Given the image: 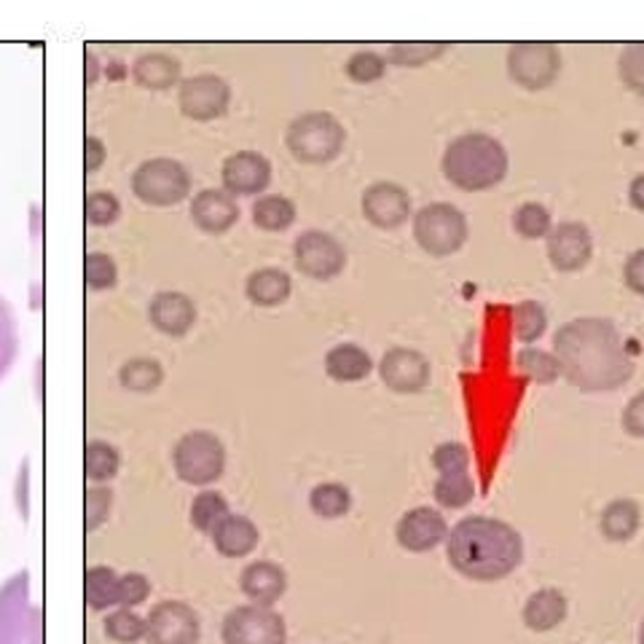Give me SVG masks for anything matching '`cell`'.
<instances>
[{
	"label": "cell",
	"mask_w": 644,
	"mask_h": 644,
	"mask_svg": "<svg viewBox=\"0 0 644 644\" xmlns=\"http://www.w3.org/2000/svg\"><path fill=\"white\" fill-rule=\"evenodd\" d=\"M309 505L320 519H344L352 508V495L344 484H320L312 489Z\"/></svg>",
	"instance_id": "f546056e"
},
{
	"label": "cell",
	"mask_w": 644,
	"mask_h": 644,
	"mask_svg": "<svg viewBox=\"0 0 644 644\" xmlns=\"http://www.w3.org/2000/svg\"><path fill=\"white\" fill-rule=\"evenodd\" d=\"M191 215H194V223L199 226L207 234H223L240 218V207H236L234 196L229 191L207 189L202 194H196L194 205H191Z\"/></svg>",
	"instance_id": "ac0fdd59"
},
{
	"label": "cell",
	"mask_w": 644,
	"mask_h": 644,
	"mask_svg": "<svg viewBox=\"0 0 644 644\" xmlns=\"http://www.w3.org/2000/svg\"><path fill=\"white\" fill-rule=\"evenodd\" d=\"M510 81L526 92H543L556 84L561 73V49L550 40H515L508 49Z\"/></svg>",
	"instance_id": "8992f818"
},
{
	"label": "cell",
	"mask_w": 644,
	"mask_h": 644,
	"mask_svg": "<svg viewBox=\"0 0 644 644\" xmlns=\"http://www.w3.org/2000/svg\"><path fill=\"white\" fill-rule=\"evenodd\" d=\"M86 602L95 609H108L119 605V578L108 567H89L86 570Z\"/></svg>",
	"instance_id": "4dcf8cb0"
},
{
	"label": "cell",
	"mask_w": 644,
	"mask_h": 644,
	"mask_svg": "<svg viewBox=\"0 0 644 644\" xmlns=\"http://www.w3.org/2000/svg\"><path fill=\"white\" fill-rule=\"evenodd\" d=\"M642 510L634 500H615L602 510V535L612 543H629L640 532Z\"/></svg>",
	"instance_id": "d4e9b609"
},
{
	"label": "cell",
	"mask_w": 644,
	"mask_h": 644,
	"mask_svg": "<svg viewBox=\"0 0 644 644\" xmlns=\"http://www.w3.org/2000/svg\"><path fill=\"white\" fill-rule=\"evenodd\" d=\"M618 75L620 81H623L625 89L644 97V40H640V44H629L620 51Z\"/></svg>",
	"instance_id": "8d00e7d4"
},
{
	"label": "cell",
	"mask_w": 644,
	"mask_h": 644,
	"mask_svg": "<svg viewBox=\"0 0 644 644\" xmlns=\"http://www.w3.org/2000/svg\"><path fill=\"white\" fill-rule=\"evenodd\" d=\"M433 497L440 508L460 510L473 502L475 484L467 470H462V473H440V478L433 486Z\"/></svg>",
	"instance_id": "4316f807"
},
{
	"label": "cell",
	"mask_w": 644,
	"mask_h": 644,
	"mask_svg": "<svg viewBox=\"0 0 644 644\" xmlns=\"http://www.w3.org/2000/svg\"><path fill=\"white\" fill-rule=\"evenodd\" d=\"M513 328H515V339L521 344H535L537 339H543L545 328H548V312L539 301H519L513 306Z\"/></svg>",
	"instance_id": "f1b7e54d"
},
{
	"label": "cell",
	"mask_w": 644,
	"mask_h": 644,
	"mask_svg": "<svg viewBox=\"0 0 644 644\" xmlns=\"http://www.w3.org/2000/svg\"><path fill=\"white\" fill-rule=\"evenodd\" d=\"M132 185H135V194L148 205L170 207L189 196L191 178L180 161L150 159L135 172Z\"/></svg>",
	"instance_id": "9c48e42d"
},
{
	"label": "cell",
	"mask_w": 644,
	"mask_h": 644,
	"mask_svg": "<svg viewBox=\"0 0 644 644\" xmlns=\"http://www.w3.org/2000/svg\"><path fill=\"white\" fill-rule=\"evenodd\" d=\"M629 202L636 212H644V175L634 178L629 185Z\"/></svg>",
	"instance_id": "681fc988"
},
{
	"label": "cell",
	"mask_w": 644,
	"mask_h": 644,
	"mask_svg": "<svg viewBox=\"0 0 644 644\" xmlns=\"http://www.w3.org/2000/svg\"><path fill=\"white\" fill-rule=\"evenodd\" d=\"M623 429L631 438H644V392L634 394L623 409Z\"/></svg>",
	"instance_id": "bcb514c9"
},
{
	"label": "cell",
	"mask_w": 644,
	"mask_h": 644,
	"mask_svg": "<svg viewBox=\"0 0 644 644\" xmlns=\"http://www.w3.org/2000/svg\"><path fill=\"white\" fill-rule=\"evenodd\" d=\"M545 240H548V260L556 271L572 275V271L585 269L594 258V236L588 226L580 220H564L554 226Z\"/></svg>",
	"instance_id": "8fae6325"
},
{
	"label": "cell",
	"mask_w": 644,
	"mask_h": 644,
	"mask_svg": "<svg viewBox=\"0 0 644 644\" xmlns=\"http://www.w3.org/2000/svg\"><path fill=\"white\" fill-rule=\"evenodd\" d=\"M150 320L167 336L189 333L196 320V309L189 295L183 293H159L150 304Z\"/></svg>",
	"instance_id": "44dd1931"
},
{
	"label": "cell",
	"mask_w": 644,
	"mask_h": 644,
	"mask_svg": "<svg viewBox=\"0 0 644 644\" xmlns=\"http://www.w3.org/2000/svg\"><path fill=\"white\" fill-rule=\"evenodd\" d=\"M161 379H165V374H161L159 363H154V360H132V363L121 368V385L126 390L154 392L161 385Z\"/></svg>",
	"instance_id": "e575fe53"
},
{
	"label": "cell",
	"mask_w": 644,
	"mask_h": 644,
	"mask_svg": "<svg viewBox=\"0 0 644 644\" xmlns=\"http://www.w3.org/2000/svg\"><path fill=\"white\" fill-rule=\"evenodd\" d=\"M106 631L116 642L132 644L145 636V620L137 618V615L130 612V609H119V612H113L108 618Z\"/></svg>",
	"instance_id": "ab89813d"
},
{
	"label": "cell",
	"mask_w": 644,
	"mask_h": 644,
	"mask_svg": "<svg viewBox=\"0 0 644 644\" xmlns=\"http://www.w3.org/2000/svg\"><path fill=\"white\" fill-rule=\"evenodd\" d=\"M110 495L102 489L86 491V530H97L108 519Z\"/></svg>",
	"instance_id": "f6af8a7d"
},
{
	"label": "cell",
	"mask_w": 644,
	"mask_h": 644,
	"mask_svg": "<svg viewBox=\"0 0 644 644\" xmlns=\"http://www.w3.org/2000/svg\"><path fill=\"white\" fill-rule=\"evenodd\" d=\"M554 355L561 374L583 392L620 390L636 370L618 328L602 317L561 325L554 336Z\"/></svg>",
	"instance_id": "6da1fadb"
},
{
	"label": "cell",
	"mask_w": 644,
	"mask_h": 644,
	"mask_svg": "<svg viewBox=\"0 0 644 644\" xmlns=\"http://www.w3.org/2000/svg\"><path fill=\"white\" fill-rule=\"evenodd\" d=\"M86 218L95 226H108L119 218V202H116L113 194H106V191H97L86 199Z\"/></svg>",
	"instance_id": "7bdbcfd3"
},
{
	"label": "cell",
	"mask_w": 644,
	"mask_h": 644,
	"mask_svg": "<svg viewBox=\"0 0 644 644\" xmlns=\"http://www.w3.org/2000/svg\"><path fill=\"white\" fill-rule=\"evenodd\" d=\"M145 636L150 644H196L199 618L183 602H161L145 620Z\"/></svg>",
	"instance_id": "4fadbf2b"
},
{
	"label": "cell",
	"mask_w": 644,
	"mask_h": 644,
	"mask_svg": "<svg viewBox=\"0 0 644 644\" xmlns=\"http://www.w3.org/2000/svg\"><path fill=\"white\" fill-rule=\"evenodd\" d=\"M515 363H519L521 374L530 376V379L537 381V385H554V381L561 376L559 360H556V355L537 350V347H526V350H521L519 357H515Z\"/></svg>",
	"instance_id": "1f68e13d"
},
{
	"label": "cell",
	"mask_w": 644,
	"mask_h": 644,
	"mask_svg": "<svg viewBox=\"0 0 644 644\" xmlns=\"http://www.w3.org/2000/svg\"><path fill=\"white\" fill-rule=\"evenodd\" d=\"M148 591H150V585L143 574H137V572L124 574V578H119V605H124V607L143 605V602L148 599Z\"/></svg>",
	"instance_id": "ee69618b"
},
{
	"label": "cell",
	"mask_w": 644,
	"mask_h": 644,
	"mask_svg": "<svg viewBox=\"0 0 644 644\" xmlns=\"http://www.w3.org/2000/svg\"><path fill=\"white\" fill-rule=\"evenodd\" d=\"M180 78L178 60L167 54H145L135 62V81L145 89H170Z\"/></svg>",
	"instance_id": "484cf974"
},
{
	"label": "cell",
	"mask_w": 644,
	"mask_h": 644,
	"mask_svg": "<svg viewBox=\"0 0 644 644\" xmlns=\"http://www.w3.org/2000/svg\"><path fill=\"white\" fill-rule=\"evenodd\" d=\"M220 178H223V189L229 194L253 196L266 191V185H269L271 165L266 156L255 154V150H240V154L223 161Z\"/></svg>",
	"instance_id": "e0dca14e"
},
{
	"label": "cell",
	"mask_w": 644,
	"mask_h": 644,
	"mask_svg": "<svg viewBox=\"0 0 644 644\" xmlns=\"http://www.w3.org/2000/svg\"><path fill=\"white\" fill-rule=\"evenodd\" d=\"M84 150H86V172H95L97 167L102 165V159H106V148H102V143L97 141V137H86V145H84Z\"/></svg>",
	"instance_id": "c3c4849f"
},
{
	"label": "cell",
	"mask_w": 644,
	"mask_h": 644,
	"mask_svg": "<svg viewBox=\"0 0 644 644\" xmlns=\"http://www.w3.org/2000/svg\"><path fill=\"white\" fill-rule=\"evenodd\" d=\"M245 293L255 306H280L293 293V282L285 271L269 266V269H258L247 277Z\"/></svg>",
	"instance_id": "cb8c5ba5"
},
{
	"label": "cell",
	"mask_w": 644,
	"mask_h": 644,
	"mask_svg": "<svg viewBox=\"0 0 644 644\" xmlns=\"http://www.w3.org/2000/svg\"><path fill=\"white\" fill-rule=\"evenodd\" d=\"M180 110L194 121H212L229 110L231 89L218 75H194L180 86Z\"/></svg>",
	"instance_id": "9a60e30c"
},
{
	"label": "cell",
	"mask_w": 644,
	"mask_h": 644,
	"mask_svg": "<svg viewBox=\"0 0 644 644\" xmlns=\"http://www.w3.org/2000/svg\"><path fill=\"white\" fill-rule=\"evenodd\" d=\"M379 376L387 390L398 394L425 392L429 385V363L422 352L409 347H394L379 360Z\"/></svg>",
	"instance_id": "5bb4252c"
},
{
	"label": "cell",
	"mask_w": 644,
	"mask_h": 644,
	"mask_svg": "<svg viewBox=\"0 0 644 644\" xmlns=\"http://www.w3.org/2000/svg\"><path fill=\"white\" fill-rule=\"evenodd\" d=\"M223 644H285L288 629L271 607H236L223 620Z\"/></svg>",
	"instance_id": "ba28073f"
},
{
	"label": "cell",
	"mask_w": 644,
	"mask_h": 644,
	"mask_svg": "<svg viewBox=\"0 0 644 644\" xmlns=\"http://www.w3.org/2000/svg\"><path fill=\"white\" fill-rule=\"evenodd\" d=\"M344 71L347 78L355 81V84H374V81H379L387 73V60L381 54H376V51H357V54H352L347 60Z\"/></svg>",
	"instance_id": "f35d334b"
},
{
	"label": "cell",
	"mask_w": 644,
	"mask_h": 644,
	"mask_svg": "<svg viewBox=\"0 0 644 644\" xmlns=\"http://www.w3.org/2000/svg\"><path fill=\"white\" fill-rule=\"evenodd\" d=\"M175 470L180 481L191 486H207L223 475L226 470V449L212 433H196L183 435L175 446Z\"/></svg>",
	"instance_id": "52a82bcc"
},
{
	"label": "cell",
	"mask_w": 644,
	"mask_h": 644,
	"mask_svg": "<svg viewBox=\"0 0 644 644\" xmlns=\"http://www.w3.org/2000/svg\"><path fill=\"white\" fill-rule=\"evenodd\" d=\"M521 615H524L526 629L537 631V634H543V631H554L556 625L564 623L567 618L564 594L556 588H539L530 596V599H526L524 612Z\"/></svg>",
	"instance_id": "603a6c76"
},
{
	"label": "cell",
	"mask_w": 644,
	"mask_h": 644,
	"mask_svg": "<svg viewBox=\"0 0 644 644\" xmlns=\"http://www.w3.org/2000/svg\"><path fill=\"white\" fill-rule=\"evenodd\" d=\"M242 591L255 605L271 607L275 602L282 599L288 591V574L282 567L271 564V561H253L245 572H242Z\"/></svg>",
	"instance_id": "d6986e66"
},
{
	"label": "cell",
	"mask_w": 644,
	"mask_h": 644,
	"mask_svg": "<svg viewBox=\"0 0 644 644\" xmlns=\"http://www.w3.org/2000/svg\"><path fill=\"white\" fill-rule=\"evenodd\" d=\"M226 515H229V505H226L218 491H202L194 505H191V524L199 532H210L212 535V530Z\"/></svg>",
	"instance_id": "836d02e7"
},
{
	"label": "cell",
	"mask_w": 644,
	"mask_h": 644,
	"mask_svg": "<svg viewBox=\"0 0 644 644\" xmlns=\"http://www.w3.org/2000/svg\"><path fill=\"white\" fill-rule=\"evenodd\" d=\"M623 280L625 288L634 290L636 295H644V247L629 255L623 266Z\"/></svg>",
	"instance_id": "7dc6e473"
},
{
	"label": "cell",
	"mask_w": 644,
	"mask_h": 644,
	"mask_svg": "<svg viewBox=\"0 0 644 644\" xmlns=\"http://www.w3.org/2000/svg\"><path fill=\"white\" fill-rule=\"evenodd\" d=\"M285 143L301 165H328L344 150L347 130L328 110H312L290 121Z\"/></svg>",
	"instance_id": "277c9868"
},
{
	"label": "cell",
	"mask_w": 644,
	"mask_h": 644,
	"mask_svg": "<svg viewBox=\"0 0 644 644\" xmlns=\"http://www.w3.org/2000/svg\"><path fill=\"white\" fill-rule=\"evenodd\" d=\"M467 218L449 202H433L414 215V240L433 258H449L467 242Z\"/></svg>",
	"instance_id": "5b68a950"
},
{
	"label": "cell",
	"mask_w": 644,
	"mask_h": 644,
	"mask_svg": "<svg viewBox=\"0 0 644 644\" xmlns=\"http://www.w3.org/2000/svg\"><path fill=\"white\" fill-rule=\"evenodd\" d=\"M119 470V451L106 440H92L86 443V475L92 481H108L113 478Z\"/></svg>",
	"instance_id": "74e56055"
},
{
	"label": "cell",
	"mask_w": 644,
	"mask_h": 644,
	"mask_svg": "<svg viewBox=\"0 0 644 644\" xmlns=\"http://www.w3.org/2000/svg\"><path fill=\"white\" fill-rule=\"evenodd\" d=\"M640 644H644V623H642V631H640Z\"/></svg>",
	"instance_id": "f907efd6"
},
{
	"label": "cell",
	"mask_w": 644,
	"mask_h": 644,
	"mask_svg": "<svg viewBox=\"0 0 644 644\" xmlns=\"http://www.w3.org/2000/svg\"><path fill=\"white\" fill-rule=\"evenodd\" d=\"M508 167L510 159L505 145L484 132L454 137L446 145L443 161H440L446 180L465 194H478V191L500 185L508 178Z\"/></svg>",
	"instance_id": "3957f363"
},
{
	"label": "cell",
	"mask_w": 644,
	"mask_h": 644,
	"mask_svg": "<svg viewBox=\"0 0 644 644\" xmlns=\"http://www.w3.org/2000/svg\"><path fill=\"white\" fill-rule=\"evenodd\" d=\"M513 229L524 240H545L550 234V229H554L550 210L545 205H539V202H526V205L515 207Z\"/></svg>",
	"instance_id": "d6a6232c"
},
{
	"label": "cell",
	"mask_w": 644,
	"mask_h": 644,
	"mask_svg": "<svg viewBox=\"0 0 644 644\" xmlns=\"http://www.w3.org/2000/svg\"><path fill=\"white\" fill-rule=\"evenodd\" d=\"M212 543L218 554H223L226 559H242V556L253 554L255 545H258V530L245 515L229 513L212 530Z\"/></svg>",
	"instance_id": "7402d4cb"
},
{
	"label": "cell",
	"mask_w": 644,
	"mask_h": 644,
	"mask_svg": "<svg viewBox=\"0 0 644 644\" xmlns=\"http://www.w3.org/2000/svg\"><path fill=\"white\" fill-rule=\"evenodd\" d=\"M293 260L301 275L328 282L344 271L347 251L325 231H304L293 245Z\"/></svg>",
	"instance_id": "30bf717a"
},
{
	"label": "cell",
	"mask_w": 644,
	"mask_h": 644,
	"mask_svg": "<svg viewBox=\"0 0 644 644\" xmlns=\"http://www.w3.org/2000/svg\"><path fill=\"white\" fill-rule=\"evenodd\" d=\"M363 207L365 220L381 231H392L403 226L411 218V196L403 185L390 183V180H379L370 183L363 191Z\"/></svg>",
	"instance_id": "7c38bea8"
},
{
	"label": "cell",
	"mask_w": 644,
	"mask_h": 644,
	"mask_svg": "<svg viewBox=\"0 0 644 644\" xmlns=\"http://www.w3.org/2000/svg\"><path fill=\"white\" fill-rule=\"evenodd\" d=\"M433 465L438 473H462L470 465V454L462 443H440L433 451Z\"/></svg>",
	"instance_id": "b9f144b4"
},
{
	"label": "cell",
	"mask_w": 644,
	"mask_h": 644,
	"mask_svg": "<svg viewBox=\"0 0 644 644\" xmlns=\"http://www.w3.org/2000/svg\"><path fill=\"white\" fill-rule=\"evenodd\" d=\"M295 220V205L288 196H260L253 205V223L264 231H285Z\"/></svg>",
	"instance_id": "83f0119b"
},
{
	"label": "cell",
	"mask_w": 644,
	"mask_h": 644,
	"mask_svg": "<svg viewBox=\"0 0 644 644\" xmlns=\"http://www.w3.org/2000/svg\"><path fill=\"white\" fill-rule=\"evenodd\" d=\"M446 559L462 578L497 583L521 567L524 539L505 521L467 515L446 537Z\"/></svg>",
	"instance_id": "7a4b0ae2"
},
{
	"label": "cell",
	"mask_w": 644,
	"mask_h": 644,
	"mask_svg": "<svg viewBox=\"0 0 644 644\" xmlns=\"http://www.w3.org/2000/svg\"><path fill=\"white\" fill-rule=\"evenodd\" d=\"M84 275H86V285L95 290H106L116 285V266L113 260L102 253H92L89 258H86Z\"/></svg>",
	"instance_id": "60d3db41"
},
{
	"label": "cell",
	"mask_w": 644,
	"mask_h": 644,
	"mask_svg": "<svg viewBox=\"0 0 644 644\" xmlns=\"http://www.w3.org/2000/svg\"><path fill=\"white\" fill-rule=\"evenodd\" d=\"M394 537H398L400 548L411 550V554H427L449 537V524L440 515V510L414 508L400 519Z\"/></svg>",
	"instance_id": "2e32d148"
},
{
	"label": "cell",
	"mask_w": 644,
	"mask_h": 644,
	"mask_svg": "<svg viewBox=\"0 0 644 644\" xmlns=\"http://www.w3.org/2000/svg\"><path fill=\"white\" fill-rule=\"evenodd\" d=\"M325 374L339 385H355L374 374V357L357 344H339L325 355Z\"/></svg>",
	"instance_id": "ffe728a7"
},
{
	"label": "cell",
	"mask_w": 644,
	"mask_h": 644,
	"mask_svg": "<svg viewBox=\"0 0 644 644\" xmlns=\"http://www.w3.org/2000/svg\"><path fill=\"white\" fill-rule=\"evenodd\" d=\"M449 44H392L390 46V62L400 68H425L427 62L438 60Z\"/></svg>",
	"instance_id": "d590c367"
}]
</instances>
